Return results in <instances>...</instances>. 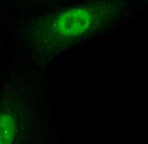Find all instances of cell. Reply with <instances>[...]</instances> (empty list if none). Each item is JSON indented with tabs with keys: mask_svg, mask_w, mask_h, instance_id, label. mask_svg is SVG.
<instances>
[{
	"mask_svg": "<svg viewBox=\"0 0 148 144\" xmlns=\"http://www.w3.org/2000/svg\"><path fill=\"white\" fill-rule=\"evenodd\" d=\"M92 21V15L89 10L76 8L60 14L54 22V28L60 36L75 37L85 32Z\"/></svg>",
	"mask_w": 148,
	"mask_h": 144,
	"instance_id": "cell-1",
	"label": "cell"
},
{
	"mask_svg": "<svg viewBox=\"0 0 148 144\" xmlns=\"http://www.w3.org/2000/svg\"><path fill=\"white\" fill-rule=\"evenodd\" d=\"M14 119L8 115H0V144H11L16 132Z\"/></svg>",
	"mask_w": 148,
	"mask_h": 144,
	"instance_id": "cell-2",
	"label": "cell"
}]
</instances>
